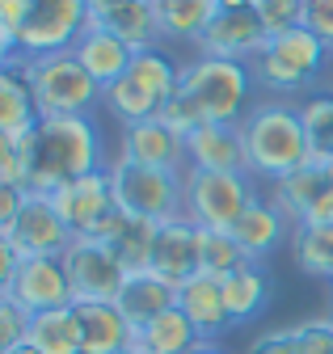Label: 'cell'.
I'll return each instance as SVG.
<instances>
[{
    "label": "cell",
    "instance_id": "9",
    "mask_svg": "<svg viewBox=\"0 0 333 354\" xmlns=\"http://www.w3.org/2000/svg\"><path fill=\"white\" fill-rule=\"evenodd\" d=\"M106 169H110V186H114L118 211L140 215V219H156V224L182 215V173L148 169V165L114 160V156H110Z\"/></svg>",
    "mask_w": 333,
    "mask_h": 354
},
{
    "label": "cell",
    "instance_id": "44",
    "mask_svg": "<svg viewBox=\"0 0 333 354\" xmlns=\"http://www.w3.org/2000/svg\"><path fill=\"white\" fill-rule=\"evenodd\" d=\"M122 354H140V350H135V346H131V350H122Z\"/></svg>",
    "mask_w": 333,
    "mask_h": 354
},
{
    "label": "cell",
    "instance_id": "18",
    "mask_svg": "<svg viewBox=\"0 0 333 354\" xmlns=\"http://www.w3.org/2000/svg\"><path fill=\"white\" fill-rule=\"evenodd\" d=\"M291 228H296V224L283 215V207L270 194H258L254 203L245 207V215L232 224V241L240 245V253L249 261H266L278 245L291 241Z\"/></svg>",
    "mask_w": 333,
    "mask_h": 354
},
{
    "label": "cell",
    "instance_id": "7",
    "mask_svg": "<svg viewBox=\"0 0 333 354\" xmlns=\"http://www.w3.org/2000/svg\"><path fill=\"white\" fill-rule=\"evenodd\" d=\"M17 68L26 72L34 102L43 118H72V114H93L106 102V88L80 68L76 51H51L38 59H17Z\"/></svg>",
    "mask_w": 333,
    "mask_h": 354
},
{
    "label": "cell",
    "instance_id": "25",
    "mask_svg": "<svg viewBox=\"0 0 333 354\" xmlns=\"http://www.w3.org/2000/svg\"><path fill=\"white\" fill-rule=\"evenodd\" d=\"M152 13L164 47L169 42L173 47H198V38L220 13V0H152Z\"/></svg>",
    "mask_w": 333,
    "mask_h": 354
},
{
    "label": "cell",
    "instance_id": "5",
    "mask_svg": "<svg viewBox=\"0 0 333 354\" xmlns=\"http://www.w3.org/2000/svg\"><path fill=\"white\" fill-rule=\"evenodd\" d=\"M254 72L236 59H216V55H190L182 64V97L198 114V122L216 127H236L249 106H254Z\"/></svg>",
    "mask_w": 333,
    "mask_h": 354
},
{
    "label": "cell",
    "instance_id": "15",
    "mask_svg": "<svg viewBox=\"0 0 333 354\" xmlns=\"http://www.w3.org/2000/svg\"><path fill=\"white\" fill-rule=\"evenodd\" d=\"M270 42L258 9H220L216 21L207 26V34L198 38L194 55H216V59H236V64H249L262 47Z\"/></svg>",
    "mask_w": 333,
    "mask_h": 354
},
{
    "label": "cell",
    "instance_id": "14",
    "mask_svg": "<svg viewBox=\"0 0 333 354\" xmlns=\"http://www.w3.org/2000/svg\"><path fill=\"white\" fill-rule=\"evenodd\" d=\"M55 211L64 215V224L72 228V236H93L102 228V219L110 211H118L114 203V186H110V169L85 173V177H72L51 194Z\"/></svg>",
    "mask_w": 333,
    "mask_h": 354
},
{
    "label": "cell",
    "instance_id": "35",
    "mask_svg": "<svg viewBox=\"0 0 333 354\" xmlns=\"http://www.w3.org/2000/svg\"><path fill=\"white\" fill-rule=\"evenodd\" d=\"M254 9H258V17H262L270 38L291 34V30L304 26V0H254Z\"/></svg>",
    "mask_w": 333,
    "mask_h": 354
},
{
    "label": "cell",
    "instance_id": "31",
    "mask_svg": "<svg viewBox=\"0 0 333 354\" xmlns=\"http://www.w3.org/2000/svg\"><path fill=\"white\" fill-rule=\"evenodd\" d=\"M296 106H300V118H304V131H308L312 156H329L333 160V88L321 84L308 97H300Z\"/></svg>",
    "mask_w": 333,
    "mask_h": 354
},
{
    "label": "cell",
    "instance_id": "37",
    "mask_svg": "<svg viewBox=\"0 0 333 354\" xmlns=\"http://www.w3.org/2000/svg\"><path fill=\"white\" fill-rule=\"evenodd\" d=\"M304 30H312L333 51V0H304Z\"/></svg>",
    "mask_w": 333,
    "mask_h": 354
},
{
    "label": "cell",
    "instance_id": "36",
    "mask_svg": "<svg viewBox=\"0 0 333 354\" xmlns=\"http://www.w3.org/2000/svg\"><path fill=\"white\" fill-rule=\"evenodd\" d=\"M26 337H30V313L0 295V354L26 346Z\"/></svg>",
    "mask_w": 333,
    "mask_h": 354
},
{
    "label": "cell",
    "instance_id": "32",
    "mask_svg": "<svg viewBox=\"0 0 333 354\" xmlns=\"http://www.w3.org/2000/svg\"><path fill=\"white\" fill-rule=\"evenodd\" d=\"M198 257H202V274L211 279H228L240 266H249V257L240 253V245L232 241V232H207L198 236Z\"/></svg>",
    "mask_w": 333,
    "mask_h": 354
},
{
    "label": "cell",
    "instance_id": "33",
    "mask_svg": "<svg viewBox=\"0 0 333 354\" xmlns=\"http://www.w3.org/2000/svg\"><path fill=\"white\" fill-rule=\"evenodd\" d=\"M30 156H34V131H26V136H0V186L26 190Z\"/></svg>",
    "mask_w": 333,
    "mask_h": 354
},
{
    "label": "cell",
    "instance_id": "4",
    "mask_svg": "<svg viewBox=\"0 0 333 354\" xmlns=\"http://www.w3.org/2000/svg\"><path fill=\"white\" fill-rule=\"evenodd\" d=\"M333 64V51L312 34V30H291L270 38L266 47L249 59V72H254V84L262 88V97H278V102H300L312 88L325 84Z\"/></svg>",
    "mask_w": 333,
    "mask_h": 354
},
{
    "label": "cell",
    "instance_id": "22",
    "mask_svg": "<svg viewBox=\"0 0 333 354\" xmlns=\"http://www.w3.org/2000/svg\"><path fill=\"white\" fill-rule=\"evenodd\" d=\"M76 59H80V68H85L102 88H110L122 72L131 68V59H135V51L127 47V42H122L118 34H110L106 26H85V34L76 38Z\"/></svg>",
    "mask_w": 333,
    "mask_h": 354
},
{
    "label": "cell",
    "instance_id": "24",
    "mask_svg": "<svg viewBox=\"0 0 333 354\" xmlns=\"http://www.w3.org/2000/svg\"><path fill=\"white\" fill-rule=\"evenodd\" d=\"M76 321L80 354H122L135 342V329L118 313V304H76Z\"/></svg>",
    "mask_w": 333,
    "mask_h": 354
},
{
    "label": "cell",
    "instance_id": "3",
    "mask_svg": "<svg viewBox=\"0 0 333 354\" xmlns=\"http://www.w3.org/2000/svg\"><path fill=\"white\" fill-rule=\"evenodd\" d=\"M85 26V0H0V64L68 51Z\"/></svg>",
    "mask_w": 333,
    "mask_h": 354
},
{
    "label": "cell",
    "instance_id": "40",
    "mask_svg": "<svg viewBox=\"0 0 333 354\" xmlns=\"http://www.w3.org/2000/svg\"><path fill=\"white\" fill-rule=\"evenodd\" d=\"M131 0H85V9H89V21H106L114 17L118 9H127Z\"/></svg>",
    "mask_w": 333,
    "mask_h": 354
},
{
    "label": "cell",
    "instance_id": "11",
    "mask_svg": "<svg viewBox=\"0 0 333 354\" xmlns=\"http://www.w3.org/2000/svg\"><path fill=\"white\" fill-rule=\"evenodd\" d=\"M0 241H5L21 261H30V257H64L76 236L64 224V215L55 211L51 194H26L21 211L0 228Z\"/></svg>",
    "mask_w": 333,
    "mask_h": 354
},
{
    "label": "cell",
    "instance_id": "46",
    "mask_svg": "<svg viewBox=\"0 0 333 354\" xmlns=\"http://www.w3.org/2000/svg\"><path fill=\"white\" fill-rule=\"evenodd\" d=\"M325 84H329V88H333V80H325Z\"/></svg>",
    "mask_w": 333,
    "mask_h": 354
},
{
    "label": "cell",
    "instance_id": "13",
    "mask_svg": "<svg viewBox=\"0 0 333 354\" xmlns=\"http://www.w3.org/2000/svg\"><path fill=\"white\" fill-rule=\"evenodd\" d=\"M0 295L13 299L17 308H26L30 317L76 304L68 270H64V257H30V261H21L17 270L0 283Z\"/></svg>",
    "mask_w": 333,
    "mask_h": 354
},
{
    "label": "cell",
    "instance_id": "23",
    "mask_svg": "<svg viewBox=\"0 0 333 354\" xmlns=\"http://www.w3.org/2000/svg\"><path fill=\"white\" fill-rule=\"evenodd\" d=\"M114 304H118V313L127 317V325L140 333L144 325H152L156 317L169 313V308H178V287L156 279L152 270H135V274H127V283H122Z\"/></svg>",
    "mask_w": 333,
    "mask_h": 354
},
{
    "label": "cell",
    "instance_id": "21",
    "mask_svg": "<svg viewBox=\"0 0 333 354\" xmlns=\"http://www.w3.org/2000/svg\"><path fill=\"white\" fill-rule=\"evenodd\" d=\"M186 169L202 173H249L245 169V144L240 127H216L207 122L186 136Z\"/></svg>",
    "mask_w": 333,
    "mask_h": 354
},
{
    "label": "cell",
    "instance_id": "17",
    "mask_svg": "<svg viewBox=\"0 0 333 354\" xmlns=\"http://www.w3.org/2000/svg\"><path fill=\"white\" fill-rule=\"evenodd\" d=\"M198 236H202V228H194L186 215L164 219L156 232V249H152V274L164 279L169 287H186L194 274H202Z\"/></svg>",
    "mask_w": 333,
    "mask_h": 354
},
{
    "label": "cell",
    "instance_id": "34",
    "mask_svg": "<svg viewBox=\"0 0 333 354\" xmlns=\"http://www.w3.org/2000/svg\"><path fill=\"white\" fill-rule=\"evenodd\" d=\"M287 329L296 354H333V317H304Z\"/></svg>",
    "mask_w": 333,
    "mask_h": 354
},
{
    "label": "cell",
    "instance_id": "28",
    "mask_svg": "<svg viewBox=\"0 0 333 354\" xmlns=\"http://www.w3.org/2000/svg\"><path fill=\"white\" fill-rule=\"evenodd\" d=\"M287 249H291V261H296L300 274L333 283V219L329 224H296Z\"/></svg>",
    "mask_w": 333,
    "mask_h": 354
},
{
    "label": "cell",
    "instance_id": "2",
    "mask_svg": "<svg viewBox=\"0 0 333 354\" xmlns=\"http://www.w3.org/2000/svg\"><path fill=\"white\" fill-rule=\"evenodd\" d=\"M102 152V131L93 114H72V118H43L34 127V156H30V177L26 194H55L72 177H85L106 169Z\"/></svg>",
    "mask_w": 333,
    "mask_h": 354
},
{
    "label": "cell",
    "instance_id": "1",
    "mask_svg": "<svg viewBox=\"0 0 333 354\" xmlns=\"http://www.w3.org/2000/svg\"><path fill=\"white\" fill-rule=\"evenodd\" d=\"M236 127H240V144H245V169L258 186L262 182L278 186L283 177H291L300 165L312 160V144H308V131H304L296 102L258 97Z\"/></svg>",
    "mask_w": 333,
    "mask_h": 354
},
{
    "label": "cell",
    "instance_id": "45",
    "mask_svg": "<svg viewBox=\"0 0 333 354\" xmlns=\"http://www.w3.org/2000/svg\"><path fill=\"white\" fill-rule=\"evenodd\" d=\"M329 80H333V64H329Z\"/></svg>",
    "mask_w": 333,
    "mask_h": 354
},
{
    "label": "cell",
    "instance_id": "41",
    "mask_svg": "<svg viewBox=\"0 0 333 354\" xmlns=\"http://www.w3.org/2000/svg\"><path fill=\"white\" fill-rule=\"evenodd\" d=\"M186 354H228V350H224V342H194Z\"/></svg>",
    "mask_w": 333,
    "mask_h": 354
},
{
    "label": "cell",
    "instance_id": "12",
    "mask_svg": "<svg viewBox=\"0 0 333 354\" xmlns=\"http://www.w3.org/2000/svg\"><path fill=\"white\" fill-rule=\"evenodd\" d=\"M270 198L283 207L291 224H329L333 219V160L312 156L278 186H270Z\"/></svg>",
    "mask_w": 333,
    "mask_h": 354
},
{
    "label": "cell",
    "instance_id": "30",
    "mask_svg": "<svg viewBox=\"0 0 333 354\" xmlns=\"http://www.w3.org/2000/svg\"><path fill=\"white\" fill-rule=\"evenodd\" d=\"M194 342H202V337H198V329L190 325V317L182 313V308H169L164 317H156L152 325H144L131 346H135L140 354H186Z\"/></svg>",
    "mask_w": 333,
    "mask_h": 354
},
{
    "label": "cell",
    "instance_id": "42",
    "mask_svg": "<svg viewBox=\"0 0 333 354\" xmlns=\"http://www.w3.org/2000/svg\"><path fill=\"white\" fill-rule=\"evenodd\" d=\"M254 0H220V9H249Z\"/></svg>",
    "mask_w": 333,
    "mask_h": 354
},
{
    "label": "cell",
    "instance_id": "10",
    "mask_svg": "<svg viewBox=\"0 0 333 354\" xmlns=\"http://www.w3.org/2000/svg\"><path fill=\"white\" fill-rule=\"evenodd\" d=\"M64 270L76 304H114L122 283H127V266L97 236H76L64 253Z\"/></svg>",
    "mask_w": 333,
    "mask_h": 354
},
{
    "label": "cell",
    "instance_id": "20",
    "mask_svg": "<svg viewBox=\"0 0 333 354\" xmlns=\"http://www.w3.org/2000/svg\"><path fill=\"white\" fill-rule=\"evenodd\" d=\"M156 232H160L156 219H140V215H127V211H110L93 236L106 241L118 253V261L127 266V274H135V270H152Z\"/></svg>",
    "mask_w": 333,
    "mask_h": 354
},
{
    "label": "cell",
    "instance_id": "39",
    "mask_svg": "<svg viewBox=\"0 0 333 354\" xmlns=\"http://www.w3.org/2000/svg\"><path fill=\"white\" fill-rule=\"evenodd\" d=\"M21 203H26V190H17V186H0V228H5L9 219L21 211Z\"/></svg>",
    "mask_w": 333,
    "mask_h": 354
},
{
    "label": "cell",
    "instance_id": "27",
    "mask_svg": "<svg viewBox=\"0 0 333 354\" xmlns=\"http://www.w3.org/2000/svg\"><path fill=\"white\" fill-rule=\"evenodd\" d=\"M274 287H270V274L262 270V261H249L240 266L236 274L224 279V299H228V313H232V325H245L266 313Z\"/></svg>",
    "mask_w": 333,
    "mask_h": 354
},
{
    "label": "cell",
    "instance_id": "29",
    "mask_svg": "<svg viewBox=\"0 0 333 354\" xmlns=\"http://www.w3.org/2000/svg\"><path fill=\"white\" fill-rule=\"evenodd\" d=\"M38 354H80V321H76V304L51 308V313L30 317V337Z\"/></svg>",
    "mask_w": 333,
    "mask_h": 354
},
{
    "label": "cell",
    "instance_id": "19",
    "mask_svg": "<svg viewBox=\"0 0 333 354\" xmlns=\"http://www.w3.org/2000/svg\"><path fill=\"white\" fill-rule=\"evenodd\" d=\"M178 308L190 317V325L198 329L202 342H224L232 325V313H228V299H224V279H211V274H194L186 287H178Z\"/></svg>",
    "mask_w": 333,
    "mask_h": 354
},
{
    "label": "cell",
    "instance_id": "26",
    "mask_svg": "<svg viewBox=\"0 0 333 354\" xmlns=\"http://www.w3.org/2000/svg\"><path fill=\"white\" fill-rule=\"evenodd\" d=\"M43 122L34 102V88L26 80V72L13 64H0V136H26Z\"/></svg>",
    "mask_w": 333,
    "mask_h": 354
},
{
    "label": "cell",
    "instance_id": "6",
    "mask_svg": "<svg viewBox=\"0 0 333 354\" xmlns=\"http://www.w3.org/2000/svg\"><path fill=\"white\" fill-rule=\"evenodd\" d=\"M178 88H182V64L164 47H152V51H140L131 59V68L106 88V102L102 106L122 127H131V122L160 118L164 102H169Z\"/></svg>",
    "mask_w": 333,
    "mask_h": 354
},
{
    "label": "cell",
    "instance_id": "43",
    "mask_svg": "<svg viewBox=\"0 0 333 354\" xmlns=\"http://www.w3.org/2000/svg\"><path fill=\"white\" fill-rule=\"evenodd\" d=\"M9 354H38V350H34V346L26 342V346H17V350H9Z\"/></svg>",
    "mask_w": 333,
    "mask_h": 354
},
{
    "label": "cell",
    "instance_id": "16",
    "mask_svg": "<svg viewBox=\"0 0 333 354\" xmlns=\"http://www.w3.org/2000/svg\"><path fill=\"white\" fill-rule=\"evenodd\" d=\"M114 160H131V165H148V169L186 173V140L178 136V131H169L160 118L131 122V127H122V136H118Z\"/></svg>",
    "mask_w": 333,
    "mask_h": 354
},
{
    "label": "cell",
    "instance_id": "38",
    "mask_svg": "<svg viewBox=\"0 0 333 354\" xmlns=\"http://www.w3.org/2000/svg\"><path fill=\"white\" fill-rule=\"evenodd\" d=\"M245 354H296V346H291V329H262L254 342L245 346Z\"/></svg>",
    "mask_w": 333,
    "mask_h": 354
},
{
    "label": "cell",
    "instance_id": "8",
    "mask_svg": "<svg viewBox=\"0 0 333 354\" xmlns=\"http://www.w3.org/2000/svg\"><path fill=\"white\" fill-rule=\"evenodd\" d=\"M258 194L262 190L249 173H202V169L182 173V215L207 232H232V224Z\"/></svg>",
    "mask_w": 333,
    "mask_h": 354
}]
</instances>
